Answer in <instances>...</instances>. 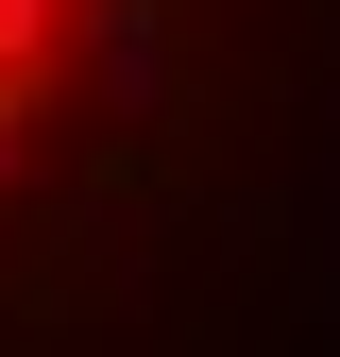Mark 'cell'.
Here are the masks:
<instances>
[{
	"label": "cell",
	"mask_w": 340,
	"mask_h": 357,
	"mask_svg": "<svg viewBox=\"0 0 340 357\" xmlns=\"http://www.w3.org/2000/svg\"><path fill=\"white\" fill-rule=\"evenodd\" d=\"M85 52H102V102L119 119H170V17H153V0H102Z\"/></svg>",
	"instance_id": "1"
}]
</instances>
